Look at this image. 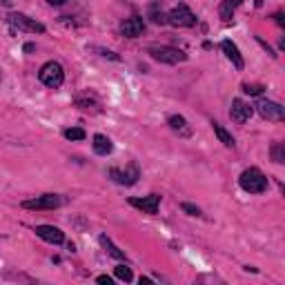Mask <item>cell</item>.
I'll use <instances>...</instances> for the list:
<instances>
[{"instance_id":"obj_19","label":"cell","mask_w":285,"mask_h":285,"mask_svg":"<svg viewBox=\"0 0 285 285\" xmlns=\"http://www.w3.org/2000/svg\"><path fill=\"white\" fill-rule=\"evenodd\" d=\"M272 160L279 165L285 163V145L283 143H274V145H272Z\"/></svg>"},{"instance_id":"obj_15","label":"cell","mask_w":285,"mask_h":285,"mask_svg":"<svg viewBox=\"0 0 285 285\" xmlns=\"http://www.w3.org/2000/svg\"><path fill=\"white\" fill-rule=\"evenodd\" d=\"M98 243H101V245L105 247V252L111 256V259H116V261H125V252L118 250V247L114 245V243H111V238H109V236L101 234V236H98Z\"/></svg>"},{"instance_id":"obj_1","label":"cell","mask_w":285,"mask_h":285,"mask_svg":"<svg viewBox=\"0 0 285 285\" xmlns=\"http://www.w3.org/2000/svg\"><path fill=\"white\" fill-rule=\"evenodd\" d=\"M238 185L247 194H263L267 189V176L259 167H250L238 176Z\"/></svg>"},{"instance_id":"obj_16","label":"cell","mask_w":285,"mask_h":285,"mask_svg":"<svg viewBox=\"0 0 285 285\" xmlns=\"http://www.w3.org/2000/svg\"><path fill=\"white\" fill-rule=\"evenodd\" d=\"M212 130H214V134H216V138L221 140V143H223L225 147H234V145H236V143H234V136L230 134V131H227L225 127L221 125V123L214 121V123H212Z\"/></svg>"},{"instance_id":"obj_3","label":"cell","mask_w":285,"mask_h":285,"mask_svg":"<svg viewBox=\"0 0 285 285\" xmlns=\"http://www.w3.org/2000/svg\"><path fill=\"white\" fill-rule=\"evenodd\" d=\"M147 53H150L154 60L165 63V65H179V63H185V60H187V53L185 52H181V49H176V47H167V45H154V47L147 49Z\"/></svg>"},{"instance_id":"obj_22","label":"cell","mask_w":285,"mask_h":285,"mask_svg":"<svg viewBox=\"0 0 285 285\" xmlns=\"http://www.w3.org/2000/svg\"><path fill=\"white\" fill-rule=\"evenodd\" d=\"M94 52H98L103 56V58H109V60H121V56H118V53H114V52H109V49H103V47H92Z\"/></svg>"},{"instance_id":"obj_12","label":"cell","mask_w":285,"mask_h":285,"mask_svg":"<svg viewBox=\"0 0 285 285\" xmlns=\"http://www.w3.org/2000/svg\"><path fill=\"white\" fill-rule=\"evenodd\" d=\"M143 31H145V23L140 16H131L121 25V34L125 38H138V36H143Z\"/></svg>"},{"instance_id":"obj_33","label":"cell","mask_w":285,"mask_h":285,"mask_svg":"<svg viewBox=\"0 0 285 285\" xmlns=\"http://www.w3.org/2000/svg\"><path fill=\"white\" fill-rule=\"evenodd\" d=\"M263 5V0H256V7H261Z\"/></svg>"},{"instance_id":"obj_4","label":"cell","mask_w":285,"mask_h":285,"mask_svg":"<svg viewBox=\"0 0 285 285\" xmlns=\"http://www.w3.org/2000/svg\"><path fill=\"white\" fill-rule=\"evenodd\" d=\"M7 23L11 27H16L18 31H29V34H43L45 31L43 23H38V20L29 18V16H25V14H16V11L7 16Z\"/></svg>"},{"instance_id":"obj_6","label":"cell","mask_w":285,"mask_h":285,"mask_svg":"<svg viewBox=\"0 0 285 285\" xmlns=\"http://www.w3.org/2000/svg\"><path fill=\"white\" fill-rule=\"evenodd\" d=\"M196 20H198L196 14H194L187 5H179L167 14V23L174 25V27H194Z\"/></svg>"},{"instance_id":"obj_9","label":"cell","mask_w":285,"mask_h":285,"mask_svg":"<svg viewBox=\"0 0 285 285\" xmlns=\"http://www.w3.org/2000/svg\"><path fill=\"white\" fill-rule=\"evenodd\" d=\"M252 114H254V107L247 105L245 101H241V98H234L232 101V109H230V118H232L234 123H238V125H243V123H247L252 118Z\"/></svg>"},{"instance_id":"obj_26","label":"cell","mask_w":285,"mask_h":285,"mask_svg":"<svg viewBox=\"0 0 285 285\" xmlns=\"http://www.w3.org/2000/svg\"><path fill=\"white\" fill-rule=\"evenodd\" d=\"M96 283H101V285H111L114 283V279H111V276H107V274H101L96 279Z\"/></svg>"},{"instance_id":"obj_27","label":"cell","mask_w":285,"mask_h":285,"mask_svg":"<svg viewBox=\"0 0 285 285\" xmlns=\"http://www.w3.org/2000/svg\"><path fill=\"white\" fill-rule=\"evenodd\" d=\"M256 40H259V43H261V47H263V49H265V52H267V53H270V56H276V53H274V49H272V47H270V45H267V43H265V40H263V38H256Z\"/></svg>"},{"instance_id":"obj_14","label":"cell","mask_w":285,"mask_h":285,"mask_svg":"<svg viewBox=\"0 0 285 285\" xmlns=\"http://www.w3.org/2000/svg\"><path fill=\"white\" fill-rule=\"evenodd\" d=\"M92 147H94V152H96L98 156H107V154H111V150H114V145H111V140L107 138L105 134H96L92 138Z\"/></svg>"},{"instance_id":"obj_25","label":"cell","mask_w":285,"mask_h":285,"mask_svg":"<svg viewBox=\"0 0 285 285\" xmlns=\"http://www.w3.org/2000/svg\"><path fill=\"white\" fill-rule=\"evenodd\" d=\"M243 2H245V0H223V5H225V7H230V9H236V7L238 5H243Z\"/></svg>"},{"instance_id":"obj_11","label":"cell","mask_w":285,"mask_h":285,"mask_svg":"<svg viewBox=\"0 0 285 285\" xmlns=\"http://www.w3.org/2000/svg\"><path fill=\"white\" fill-rule=\"evenodd\" d=\"M36 236H40L43 241L52 243V245H60L65 243V234L60 227H53V225H36Z\"/></svg>"},{"instance_id":"obj_18","label":"cell","mask_w":285,"mask_h":285,"mask_svg":"<svg viewBox=\"0 0 285 285\" xmlns=\"http://www.w3.org/2000/svg\"><path fill=\"white\" fill-rule=\"evenodd\" d=\"M114 274H116V279L125 281V283H131V281H134V272H131V267H127V265H116L114 267Z\"/></svg>"},{"instance_id":"obj_21","label":"cell","mask_w":285,"mask_h":285,"mask_svg":"<svg viewBox=\"0 0 285 285\" xmlns=\"http://www.w3.org/2000/svg\"><path fill=\"white\" fill-rule=\"evenodd\" d=\"M243 92L245 94H250V96H261L263 92H265V87H263V85H243Z\"/></svg>"},{"instance_id":"obj_30","label":"cell","mask_w":285,"mask_h":285,"mask_svg":"<svg viewBox=\"0 0 285 285\" xmlns=\"http://www.w3.org/2000/svg\"><path fill=\"white\" fill-rule=\"evenodd\" d=\"M274 18H276V23H279V25H285V20H283V14H276Z\"/></svg>"},{"instance_id":"obj_2","label":"cell","mask_w":285,"mask_h":285,"mask_svg":"<svg viewBox=\"0 0 285 285\" xmlns=\"http://www.w3.org/2000/svg\"><path fill=\"white\" fill-rule=\"evenodd\" d=\"M38 78H40V82H43L45 87H49V89H58L60 85L65 82L63 65L56 63V60H49V63H45L43 67H40Z\"/></svg>"},{"instance_id":"obj_8","label":"cell","mask_w":285,"mask_h":285,"mask_svg":"<svg viewBox=\"0 0 285 285\" xmlns=\"http://www.w3.org/2000/svg\"><path fill=\"white\" fill-rule=\"evenodd\" d=\"M254 109L259 111L263 118H267V121H276V123L285 121L283 105H279V103H274V101H265V98H261V101L254 105Z\"/></svg>"},{"instance_id":"obj_20","label":"cell","mask_w":285,"mask_h":285,"mask_svg":"<svg viewBox=\"0 0 285 285\" xmlns=\"http://www.w3.org/2000/svg\"><path fill=\"white\" fill-rule=\"evenodd\" d=\"M85 130H80V127H69V130H65V138L67 140H82L85 138Z\"/></svg>"},{"instance_id":"obj_10","label":"cell","mask_w":285,"mask_h":285,"mask_svg":"<svg viewBox=\"0 0 285 285\" xmlns=\"http://www.w3.org/2000/svg\"><path fill=\"white\" fill-rule=\"evenodd\" d=\"M130 205L140 209L143 214H156L160 205V196L158 194H150V196H143V198H130Z\"/></svg>"},{"instance_id":"obj_29","label":"cell","mask_w":285,"mask_h":285,"mask_svg":"<svg viewBox=\"0 0 285 285\" xmlns=\"http://www.w3.org/2000/svg\"><path fill=\"white\" fill-rule=\"evenodd\" d=\"M34 49H36V45H34V43H27V45H25V53H31Z\"/></svg>"},{"instance_id":"obj_28","label":"cell","mask_w":285,"mask_h":285,"mask_svg":"<svg viewBox=\"0 0 285 285\" xmlns=\"http://www.w3.org/2000/svg\"><path fill=\"white\" fill-rule=\"evenodd\" d=\"M47 2H49L52 7H60V5H65L67 0H47Z\"/></svg>"},{"instance_id":"obj_13","label":"cell","mask_w":285,"mask_h":285,"mask_svg":"<svg viewBox=\"0 0 285 285\" xmlns=\"http://www.w3.org/2000/svg\"><path fill=\"white\" fill-rule=\"evenodd\" d=\"M221 49H223V53L227 56V60L234 65V67L241 72L243 67H245V60H243V56H241V52H238V47L232 43V40H223L221 43Z\"/></svg>"},{"instance_id":"obj_23","label":"cell","mask_w":285,"mask_h":285,"mask_svg":"<svg viewBox=\"0 0 285 285\" xmlns=\"http://www.w3.org/2000/svg\"><path fill=\"white\" fill-rule=\"evenodd\" d=\"M181 209H183L185 214H189V216H201V207H196V205H192V203H181Z\"/></svg>"},{"instance_id":"obj_5","label":"cell","mask_w":285,"mask_h":285,"mask_svg":"<svg viewBox=\"0 0 285 285\" xmlns=\"http://www.w3.org/2000/svg\"><path fill=\"white\" fill-rule=\"evenodd\" d=\"M109 176L116 181L118 185H125V187H131V185L138 183L140 179V167L136 163H130L125 169H118V167H111L109 169Z\"/></svg>"},{"instance_id":"obj_24","label":"cell","mask_w":285,"mask_h":285,"mask_svg":"<svg viewBox=\"0 0 285 285\" xmlns=\"http://www.w3.org/2000/svg\"><path fill=\"white\" fill-rule=\"evenodd\" d=\"M218 14H221V18H223V20H225V23H227V20H232V14H234V11L230 9V7L221 5V9H218Z\"/></svg>"},{"instance_id":"obj_32","label":"cell","mask_w":285,"mask_h":285,"mask_svg":"<svg viewBox=\"0 0 285 285\" xmlns=\"http://www.w3.org/2000/svg\"><path fill=\"white\" fill-rule=\"evenodd\" d=\"M0 2H2V5H11V0H0Z\"/></svg>"},{"instance_id":"obj_17","label":"cell","mask_w":285,"mask_h":285,"mask_svg":"<svg viewBox=\"0 0 285 285\" xmlns=\"http://www.w3.org/2000/svg\"><path fill=\"white\" fill-rule=\"evenodd\" d=\"M167 125L172 127L174 131H183V134H187V121H185L183 116H179V114L169 116V118H167Z\"/></svg>"},{"instance_id":"obj_31","label":"cell","mask_w":285,"mask_h":285,"mask_svg":"<svg viewBox=\"0 0 285 285\" xmlns=\"http://www.w3.org/2000/svg\"><path fill=\"white\" fill-rule=\"evenodd\" d=\"M152 283V279H143V276H140V285H150Z\"/></svg>"},{"instance_id":"obj_7","label":"cell","mask_w":285,"mask_h":285,"mask_svg":"<svg viewBox=\"0 0 285 285\" xmlns=\"http://www.w3.org/2000/svg\"><path fill=\"white\" fill-rule=\"evenodd\" d=\"M63 203L58 194H43L31 201H23V209H34V212H43V209H56Z\"/></svg>"}]
</instances>
